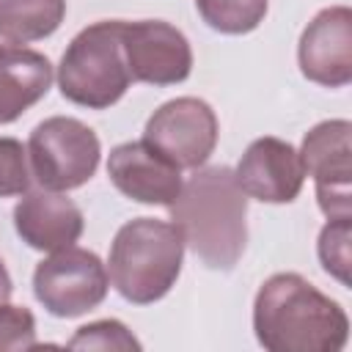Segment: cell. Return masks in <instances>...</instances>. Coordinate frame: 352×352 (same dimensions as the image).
I'll list each match as a JSON object with an SVG mask.
<instances>
[{
    "label": "cell",
    "instance_id": "obj_1",
    "mask_svg": "<svg viewBox=\"0 0 352 352\" xmlns=\"http://www.w3.org/2000/svg\"><path fill=\"white\" fill-rule=\"evenodd\" d=\"M253 333L270 352H338L349 338V316L302 275L275 272L256 292Z\"/></svg>",
    "mask_w": 352,
    "mask_h": 352
},
{
    "label": "cell",
    "instance_id": "obj_2",
    "mask_svg": "<svg viewBox=\"0 0 352 352\" xmlns=\"http://www.w3.org/2000/svg\"><path fill=\"white\" fill-rule=\"evenodd\" d=\"M168 209L184 245L206 267H236L248 242V195L231 168H195Z\"/></svg>",
    "mask_w": 352,
    "mask_h": 352
},
{
    "label": "cell",
    "instance_id": "obj_3",
    "mask_svg": "<svg viewBox=\"0 0 352 352\" xmlns=\"http://www.w3.org/2000/svg\"><path fill=\"white\" fill-rule=\"evenodd\" d=\"M182 258L184 239L173 223L135 217L113 236L107 275L126 302L151 305L173 289L182 272Z\"/></svg>",
    "mask_w": 352,
    "mask_h": 352
},
{
    "label": "cell",
    "instance_id": "obj_4",
    "mask_svg": "<svg viewBox=\"0 0 352 352\" xmlns=\"http://www.w3.org/2000/svg\"><path fill=\"white\" fill-rule=\"evenodd\" d=\"M121 28L124 19H102L69 41L58 63L63 99L88 110H107L126 94L132 77L124 58Z\"/></svg>",
    "mask_w": 352,
    "mask_h": 352
},
{
    "label": "cell",
    "instance_id": "obj_5",
    "mask_svg": "<svg viewBox=\"0 0 352 352\" xmlns=\"http://www.w3.org/2000/svg\"><path fill=\"white\" fill-rule=\"evenodd\" d=\"M102 143L96 132L72 116H52L33 126L28 162L44 190L66 192L82 187L99 168Z\"/></svg>",
    "mask_w": 352,
    "mask_h": 352
},
{
    "label": "cell",
    "instance_id": "obj_6",
    "mask_svg": "<svg viewBox=\"0 0 352 352\" xmlns=\"http://www.w3.org/2000/svg\"><path fill=\"white\" fill-rule=\"evenodd\" d=\"M110 275L102 258L85 248H63L33 270V294L58 319H74L107 297Z\"/></svg>",
    "mask_w": 352,
    "mask_h": 352
},
{
    "label": "cell",
    "instance_id": "obj_7",
    "mask_svg": "<svg viewBox=\"0 0 352 352\" xmlns=\"http://www.w3.org/2000/svg\"><path fill=\"white\" fill-rule=\"evenodd\" d=\"M217 116L198 96H176L160 104L143 129V140L170 160L179 170L201 168L217 146Z\"/></svg>",
    "mask_w": 352,
    "mask_h": 352
},
{
    "label": "cell",
    "instance_id": "obj_8",
    "mask_svg": "<svg viewBox=\"0 0 352 352\" xmlns=\"http://www.w3.org/2000/svg\"><path fill=\"white\" fill-rule=\"evenodd\" d=\"M305 176H314L324 217H352V124L330 118L311 126L300 146Z\"/></svg>",
    "mask_w": 352,
    "mask_h": 352
},
{
    "label": "cell",
    "instance_id": "obj_9",
    "mask_svg": "<svg viewBox=\"0 0 352 352\" xmlns=\"http://www.w3.org/2000/svg\"><path fill=\"white\" fill-rule=\"evenodd\" d=\"M124 58L132 82L176 85L192 72V50L187 36L162 19L124 22L121 28Z\"/></svg>",
    "mask_w": 352,
    "mask_h": 352
},
{
    "label": "cell",
    "instance_id": "obj_10",
    "mask_svg": "<svg viewBox=\"0 0 352 352\" xmlns=\"http://www.w3.org/2000/svg\"><path fill=\"white\" fill-rule=\"evenodd\" d=\"M297 63L305 80L341 88L352 82V8H322L302 30L297 44Z\"/></svg>",
    "mask_w": 352,
    "mask_h": 352
},
{
    "label": "cell",
    "instance_id": "obj_11",
    "mask_svg": "<svg viewBox=\"0 0 352 352\" xmlns=\"http://www.w3.org/2000/svg\"><path fill=\"white\" fill-rule=\"evenodd\" d=\"M234 176L245 195L264 204H292L305 182L300 151L272 135L256 138L245 148Z\"/></svg>",
    "mask_w": 352,
    "mask_h": 352
},
{
    "label": "cell",
    "instance_id": "obj_12",
    "mask_svg": "<svg viewBox=\"0 0 352 352\" xmlns=\"http://www.w3.org/2000/svg\"><path fill=\"white\" fill-rule=\"evenodd\" d=\"M107 176L121 195L138 204L170 206L182 192V170L146 140H129L110 151Z\"/></svg>",
    "mask_w": 352,
    "mask_h": 352
},
{
    "label": "cell",
    "instance_id": "obj_13",
    "mask_svg": "<svg viewBox=\"0 0 352 352\" xmlns=\"http://www.w3.org/2000/svg\"><path fill=\"white\" fill-rule=\"evenodd\" d=\"M82 212L80 206L55 192V190H33L22 192L19 204L14 206V228L25 245L33 250L55 253L72 248L82 234Z\"/></svg>",
    "mask_w": 352,
    "mask_h": 352
},
{
    "label": "cell",
    "instance_id": "obj_14",
    "mask_svg": "<svg viewBox=\"0 0 352 352\" xmlns=\"http://www.w3.org/2000/svg\"><path fill=\"white\" fill-rule=\"evenodd\" d=\"M52 85V63L47 55L19 47L0 44V124L16 121Z\"/></svg>",
    "mask_w": 352,
    "mask_h": 352
},
{
    "label": "cell",
    "instance_id": "obj_15",
    "mask_svg": "<svg viewBox=\"0 0 352 352\" xmlns=\"http://www.w3.org/2000/svg\"><path fill=\"white\" fill-rule=\"evenodd\" d=\"M66 16V0H0V38L28 44L52 36Z\"/></svg>",
    "mask_w": 352,
    "mask_h": 352
},
{
    "label": "cell",
    "instance_id": "obj_16",
    "mask_svg": "<svg viewBox=\"0 0 352 352\" xmlns=\"http://www.w3.org/2000/svg\"><path fill=\"white\" fill-rule=\"evenodd\" d=\"M270 0H195L201 19L226 36H242L256 30L267 16Z\"/></svg>",
    "mask_w": 352,
    "mask_h": 352
},
{
    "label": "cell",
    "instance_id": "obj_17",
    "mask_svg": "<svg viewBox=\"0 0 352 352\" xmlns=\"http://www.w3.org/2000/svg\"><path fill=\"white\" fill-rule=\"evenodd\" d=\"M316 253L322 270L333 275L341 286H349L352 270V217H327L324 228L319 231Z\"/></svg>",
    "mask_w": 352,
    "mask_h": 352
},
{
    "label": "cell",
    "instance_id": "obj_18",
    "mask_svg": "<svg viewBox=\"0 0 352 352\" xmlns=\"http://www.w3.org/2000/svg\"><path fill=\"white\" fill-rule=\"evenodd\" d=\"M69 349H116V352H129L140 349V341L132 336V330L118 322V319H99L77 327V333L66 341Z\"/></svg>",
    "mask_w": 352,
    "mask_h": 352
},
{
    "label": "cell",
    "instance_id": "obj_19",
    "mask_svg": "<svg viewBox=\"0 0 352 352\" xmlns=\"http://www.w3.org/2000/svg\"><path fill=\"white\" fill-rule=\"evenodd\" d=\"M30 179L28 148L16 138H0V198L28 192Z\"/></svg>",
    "mask_w": 352,
    "mask_h": 352
},
{
    "label": "cell",
    "instance_id": "obj_20",
    "mask_svg": "<svg viewBox=\"0 0 352 352\" xmlns=\"http://www.w3.org/2000/svg\"><path fill=\"white\" fill-rule=\"evenodd\" d=\"M36 316L25 305H0V352L36 349Z\"/></svg>",
    "mask_w": 352,
    "mask_h": 352
},
{
    "label": "cell",
    "instance_id": "obj_21",
    "mask_svg": "<svg viewBox=\"0 0 352 352\" xmlns=\"http://www.w3.org/2000/svg\"><path fill=\"white\" fill-rule=\"evenodd\" d=\"M11 294H14V280H11V275H8V270H6V264L0 258V305L8 302Z\"/></svg>",
    "mask_w": 352,
    "mask_h": 352
}]
</instances>
